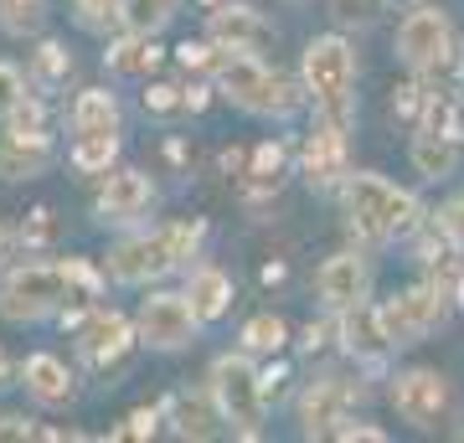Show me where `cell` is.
Listing matches in <instances>:
<instances>
[{
    "mask_svg": "<svg viewBox=\"0 0 464 443\" xmlns=\"http://www.w3.org/2000/svg\"><path fill=\"white\" fill-rule=\"evenodd\" d=\"M346 212H351V227L362 232L366 243H408V237H418L423 222H429L413 191L392 186L387 176H377V170L346 176Z\"/></svg>",
    "mask_w": 464,
    "mask_h": 443,
    "instance_id": "6da1fadb",
    "label": "cell"
},
{
    "mask_svg": "<svg viewBox=\"0 0 464 443\" xmlns=\"http://www.w3.org/2000/svg\"><path fill=\"white\" fill-rule=\"evenodd\" d=\"M212 82L217 93L232 103V109H243V114H258V119H274V114H295L304 93H299L289 78H279L274 67L258 57V52H227L217 47V63H212Z\"/></svg>",
    "mask_w": 464,
    "mask_h": 443,
    "instance_id": "7a4b0ae2",
    "label": "cell"
},
{
    "mask_svg": "<svg viewBox=\"0 0 464 443\" xmlns=\"http://www.w3.org/2000/svg\"><path fill=\"white\" fill-rule=\"evenodd\" d=\"M207 237V222L201 217H186V222H170L160 232H140V237H124V243L109 253V279L114 284H155L166 279L170 268H181L191 253Z\"/></svg>",
    "mask_w": 464,
    "mask_h": 443,
    "instance_id": "3957f363",
    "label": "cell"
},
{
    "mask_svg": "<svg viewBox=\"0 0 464 443\" xmlns=\"http://www.w3.org/2000/svg\"><path fill=\"white\" fill-rule=\"evenodd\" d=\"M304 99L315 103V119L351 130V119H356V52L346 36H315L304 47Z\"/></svg>",
    "mask_w": 464,
    "mask_h": 443,
    "instance_id": "277c9868",
    "label": "cell"
},
{
    "mask_svg": "<svg viewBox=\"0 0 464 443\" xmlns=\"http://www.w3.org/2000/svg\"><path fill=\"white\" fill-rule=\"evenodd\" d=\"M212 408L243 438H258L264 433L268 392H264V377L253 371L248 356H217L212 361Z\"/></svg>",
    "mask_w": 464,
    "mask_h": 443,
    "instance_id": "5b68a950",
    "label": "cell"
},
{
    "mask_svg": "<svg viewBox=\"0 0 464 443\" xmlns=\"http://www.w3.org/2000/svg\"><path fill=\"white\" fill-rule=\"evenodd\" d=\"M63 299H67L63 263H26V268H16L11 279L0 284V314H5L11 325H36V320H47L52 310H63Z\"/></svg>",
    "mask_w": 464,
    "mask_h": 443,
    "instance_id": "8992f818",
    "label": "cell"
},
{
    "mask_svg": "<svg viewBox=\"0 0 464 443\" xmlns=\"http://www.w3.org/2000/svg\"><path fill=\"white\" fill-rule=\"evenodd\" d=\"M377 314H382V330H387L392 351H398V345H418L423 335H433V330L449 320V294L423 279V284H413V289L392 294L387 304H377Z\"/></svg>",
    "mask_w": 464,
    "mask_h": 443,
    "instance_id": "52a82bcc",
    "label": "cell"
},
{
    "mask_svg": "<svg viewBox=\"0 0 464 443\" xmlns=\"http://www.w3.org/2000/svg\"><path fill=\"white\" fill-rule=\"evenodd\" d=\"M398 57L413 67L418 78H433L444 72L449 57H454V26L439 5H413L398 26Z\"/></svg>",
    "mask_w": 464,
    "mask_h": 443,
    "instance_id": "ba28073f",
    "label": "cell"
},
{
    "mask_svg": "<svg viewBox=\"0 0 464 443\" xmlns=\"http://www.w3.org/2000/svg\"><path fill=\"white\" fill-rule=\"evenodd\" d=\"M197 330H201V320L186 294H150L140 304V314H134V335L150 351H181V345L197 341Z\"/></svg>",
    "mask_w": 464,
    "mask_h": 443,
    "instance_id": "9c48e42d",
    "label": "cell"
},
{
    "mask_svg": "<svg viewBox=\"0 0 464 443\" xmlns=\"http://www.w3.org/2000/svg\"><path fill=\"white\" fill-rule=\"evenodd\" d=\"M392 408L408 428H439L449 412V381L433 366H408L392 377Z\"/></svg>",
    "mask_w": 464,
    "mask_h": 443,
    "instance_id": "30bf717a",
    "label": "cell"
},
{
    "mask_svg": "<svg viewBox=\"0 0 464 443\" xmlns=\"http://www.w3.org/2000/svg\"><path fill=\"white\" fill-rule=\"evenodd\" d=\"M207 42L227 47V52H264L274 42V26L264 21V11L232 0V5H217L212 16H207Z\"/></svg>",
    "mask_w": 464,
    "mask_h": 443,
    "instance_id": "8fae6325",
    "label": "cell"
},
{
    "mask_svg": "<svg viewBox=\"0 0 464 443\" xmlns=\"http://www.w3.org/2000/svg\"><path fill=\"white\" fill-rule=\"evenodd\" d=\"M315 289H320V299H325L331 314L351 310V304H362V299L372 294V263H366L362 253H335V258L320 263Z\"/></svg>",
    "mask_w": 464,
    "mask_h": 443,
    "instance_id": "7c38bea8",
    "label": "cell"
},
{
    "mask_svg": "<svg viewBox=\"0 0 464 443\" xmlns=\"http://www.w3.org/2000/svg\"><path fill=\"white\" fill-rule=\"evenodd\" d=\"M362 397V387L346 377H320L315 387H304V397H299V423H304V433L315 438V433H335V428L346 423L351 402Z\"/></svg>",
    "mask_w": 464,
    "mask_h": 443,
    "instance_id": "4fadbf2b",
    "label": "cell"
},
{
    "mask_svg": "<svg viewBox=\"0 0 464 443\" xmlns=\"http://www.w3.org/2000/svg\"><path fill=\"white\" fill-rule=\"evenodd\" d=\"M299 165H304V181L320 186V191L341 186V181L351 176V170H346V130H341V124H325V119H315V130H310V140H304V155H299Z\"/></svg>",
    "mask_w": 464,
    "mask_h": 443,
    "instance_id": "5bb4252c",
    "label": "cell"
},
{
    "mask_svg": "<svg viewBox=\"0 0 464 443\" xmlns=\"http://www.w3.org/2000/svg\"><path fill=\"white\" fill-rule=\"evenodd\" d=\"M140 341L134 335V325L124 320V314L114 310H93V320L83 325V335H78V351H83V361L93 366V371H103V366L124 361V351Z\"/></svg>",
    "mask_w": 464,
    "mask_h": 443,
    "instance_id": "9a60e30c",
    "label": "cell"
},
{
    "mask_svg": "<svg viewBox=\"0 0 464 443\" xmlns=\"http://www.w3.org/2000/svg\"><path fill=\"white\" fill-rule=\"evenodd\" d=\"M335 335H341V345H346L356 361H387V351H392V341H387V330H382V314L377 304H351V310H341V325H335Z\"/></svg>",
    "mask_w": 464,
    "mask_h": 443,
    "instance_id": "2e32d148",
    "label": "cell"
},
{
    "mask_svg": "<svg viewBox=\"0 0 464 443\" xmlns=\"http://www.w3.org/2000/svg\"><path fill=\"white\" fill-rule=\"evenodd\" d=\"M155 201V186H150L145 170H114L109 186L99 191V217L103 222H140Z\"/></svg>",
    "mask_w": 464,
    "mask_h": 443,
    "instance_id": "e0dca14e",
    "label": "cell"
},
{
    "mask_svg": "<svg viewBox=\"0 0 464 443\" xmlns=\"http://www.w3.org/2000/svg\"><path fill=\"white\" fill-rule=\"evenodd\" d=\"M408 155H413V170L423 181H449V176L459 170V140H449V134H439V130H423V124H418Z\"/></svg>",
    "mask_w": 464,
    "mask_h": 443,
    "instance_id": "ac0fdd59",
    "label": "cell"
},
{
    "mask_svg": "<svg viewBox=\"0 0 464 443\" xmlns=\"http://www.w3.org/2000/svg\"><path fill=\"white\" fill-rule=\"evenodd\" d=\"M186 299H191V310H197L201 325H212L232 304V279L222 268H212V263H201V268H191V279H186Z\"/></svg>",
    "mask_w": 464,
    "mask_h": 443,
    "instance_id": "d6986e66",
    "label": "cell"
},
{
    "mask_svg": "<svg viewBox=\"0 0 464 443\" xmlns=\"http://www.w3.org/2000/svg\"><path fill=\"white\" fill-rule=\"evenodd\" d=\"M47 134H5V145H0V176L5 181H32L47 170Z\"/></svg>",
    "mask_w": 464,
    "mask_h": 443,
    "instance_id": "ffe728a7",
    "label": "cell"
},
{
    "mask_svg": "<svg viewBox=\"0 0 464 443\" xmlns=\"http://www.w3.org/2000/svg\"><path fill=\"white\" fill-rule=\"evenodd\" d=\"M21 377H26V392H32L42 408H63V402H72V377H67V366L57 361V356H32Z\"/></svg>",
    "mask_w": 464,
    "mask_h": 443,
    "instance_id": "44dd1931",
    "label": "cell"
},
{
    "mask_svg": "<svg viewBox=\"0 0 464 443\" xmlns=\"http://www.w3.org/2000/svg\"><path fill=\"white\" fill-rule=\"evenodd\" d=\"M72 134H119V99L109 88H83L72 103Z\"/></svg>",
    "mask_w": 464,
    "mask_h": 443,
    "instance_id": "7402d4cb",
    "label": "cell"
},
{
    "mask_svg": "<svg viewBox=\"0 0 464 443\" xmlns=\"http://www.w3.org/2000/svg\"><path fill=\"white\" fill-rule=\"evenodd\" d=\"M103 63H109V72H119V78H134V72H150V67L160 63V47H155V36L130 32L103 52Z\"/></svg>",
    "mask_w": 464,
    "mask_h": 443,
    "instance_id": "603a6c76",
    "label": "cell"
},
{
    "mask_svg": "<svg viewBox=\"0 0 464 443\" xmlns=\"http://www.w3.org/2000/svg\"><path fill=\"white\" fill-rule=\"evenodd\" d=\"M114 160H119V134H78V145H72V170L103 176Z\"/></svg>",
    "mask_w": 464,
    "mask_h": 443,
    "instance_id": "cb8c5ba5",
    "label": "cell"
},
{
    "mask_svg": "<svg viewBox=\"0 0 464 443\" xmlns=\"http://www.w3.org/2000/svg\"><path fill=\"white\" fill-rule=\"evenodd\" d=\"M181 0H124V32H140V36H155L166 32L170 16H176Z\"/></svg>",
    "mask_w": 464,
    "mask_h": 443,
    "instance_id": "d4e9b609",
    "label": "cell"
},
{
    "mask_svg": "<svg viewBox=\"0 0 464 443\" xmlns=\"http://www.w3.org/2000/svg\"><path fill=\"white\" fill-rule=\"evenodd\" d=\"M284 181V145L268 140V145L253 149V170H248V197H264V191H279Z\"/></svg>",
    "mask_w": 464,
    "mask_h": 443,
    "instance_id": "484cf974",
    "label": "cell"
},
{
    "mask_svg": "<svg viewBox=\"0 0 464 443\" xmlns=\"http://www.w3.org/2000/svg\"><path fill=\"white\" fill-rule=\"evenodd\" d=\"M284 341H289V325L279 314H253L243 325V351L248 356H274V351H284Z\"/></svg>",
    "mask_w": 464,
    "mask_h": 443,
    "instance_id": "4316f807",
    "label": "cell"
},
{
    "mask_svg": "<svg viewBox=\"0 0 464 443\" xmlns=\"http://www.w3.org/2000/svg\"><path fill=\"white\" fill-rule=\"evenodd\" d=\"M78 26L99 36L124 26V0H78Z\"/></svg>",
    "mask_w": 464,
    "mask_h": 443,
    "instance_id": "83f0119b",
    "label": "cell"
},
{
    "mask_svg": "<svg viewBox=\"0 0 464 443\" xmlns=\"http://www.w3.org/2000/svg\"><path fill=\"white\" fill-rule=\"evenodd\" d=\"M0 26L11 36H26L42 26V0H0Z\"/></svg>",
    "mask_w": 464,
    "mask_h": 443,
    "instance_id": "f1b7e54d",
    "label": "cell"
},
{
    "mask_svg": "<svg viewBox=\"0 0 464 443\" xmlns=\"http://www.w3.org/2000/svg\"><path fill=\"white\" fill-rule=\"evenodd\" d=\"M212 412H207V402H186L181 397V402H176V433H181V438H207V433H212Z\"/></svg>",
    "mask_w": 464,
    "mask_h": 443,
    "instance_id": "f546056e",
    "label": "cell"
},
{
    "mask_svg": "<svg viewBox=\"0 0 464 443\" xmlns=\"http://www.w3.org/2000/svg\"><path fill=\"white\" fill-rule=\"evenodd\" d=\"M67 72H72L67 47H63V42H42V52H36V78H42V82H63Z\"/></svg>",
    "mask_w": 464,
    "mask_h": 443,
    "instance_id": "4dcf8cb0",
    "label": "cell"
},
{
    "mask_svg": "<svg viewBox=\"0 0 464 443\" xmlns=\"http://www.w3.org/2000/svg\"><path fill=\"white\" fill-rule=\"evenodd\" d=\"M21 99H26V78H21V67L16 63H0V119L11 114Z\"/></svg>",
    "mask_w": 464,
    "mask_h": 443,
    "instance_id": "1f68e13d",
    "label": "cell"
},
{
    "mask_svg": "<svg viewBox=\"0 0 464 443\" xmlns=\"http://www.w3.org/2000/svg\"><path fill=\"white\" fill-rule=\"evenodd\" d=\"M5 124H11V134H42V103L36 99H21L11 114H5Z\"/></svg>",
    "mask_w": 464,
    "mask_h": 443,
    "instance_id": "d6a6232c",
    "label": "cell"
},
{
    "mask_svg": "<svg viewBox=\"0 0 464 443\" xmlns=\"http://www.w3.org/2000/svg\"><path fill=\"white\" fill-rule=\"evenodd\" d=\"M439 232H444L454 247H464V197H454L444 212H439Z\"/></svg>",
    "mask_w": 464,
    "mask_h": 443,
    "instance_id": "836d02e7",
    "label": "cell"
},
{
    "mask_svg": "<svg viewBox=\"0 0 464 443\" xmlns=\"http://www.w3.org/2000/svg\"><path fill=\"white\" fill-rule=\"evenodd\" d=\"M392 114H402V119L423 114V82H402L398 93H392Z\"/></svg>",
    "mask_w": 464,
    "mask_h": 443,
    "instance_id": "e575fe53",
    "label": "cell"
},
{
    "mask_svg": "<svg viewBox=\"0 0 464 443\" xmlns=\"http://www.w3.org/2000/svg\"><path fill=\"white\" fill-rule=\"evenodd\" d=\"M176 57H181V67H207V72H212L217 47H212V42H181V47H176Z\"/></svg>",
    "mask_w": 464,
    "mask_h": 443,
    "instance_id": "d590c367",
    "label": "cell"
},
{
    "mask_svg": "<svg viewBox=\"0 0 464 443\" xmlns=\"http://www.w3.org/2000/svg\"><path fill=\"white\" fill-rule=\"evenodd\" d=\"M181 103V88H170V82H155V88H145V109H155V114H170Z\"/></svg>",
    "mask_w": 464,
    "mask_h": 443,
    "instance_id": "8d00e7d4",
    "label": "cell"
},
{
    "mask_svg": "<svg viewBox=\"0 0 464 443\" xmlns=\"http://www.w3.org/2000/svg\"><path fill=\"white\" fill-rule=\"evenodd\" d=\"M36 428L26 423V418H16V412H0V443H21V438H32Z\"/></svg>",
    "mask_w": 464,
    "mask_h": 443,
    "instance_id": "74e56055",
    "label": "cell"
},
{
    "mask_svg": "<svg viewBox=\"0 0 464 443\" xmlns=\"http://www.w3.org/2000/svg\"><path fill=\"white\" fill-rule=\"evenodd\" d=\"M335 438H346V443H387V433H382V428H372V423H341L335 428Z\"/></svg>",
    "mask_w": 464,
    "mask_h": 443,
    "instance_id": "f35d334b",
    "label": "cell"
},
{
    "mask_svg": "<svg viewBox=\"0 0 464 443\" xmlns=\"http://www.w3.org/2000/svg\"><path fill=\"white\" fill-rule=\"evenodd\" d=\"M155 423H160V412H150V408L130 412V428H124V438H150V433H155Z\"/></svg>",
    "mask_w": 464,
    "mask_h": 443,
    "instance_id": "ab89813d",
    "label": "cell"
},
{
    "mask_svg": "<svg viewBox=\"0 0 464 443\" xmlns=\"http://www.w3.org/2000/svg\"><path fill=\"white\" fill-rule=\"evenodd\" d=\"M21 237H26V243H47V237H52V212H47V207L32 212V222L21 227Z\"/></svg>",
    "mask_w": 464,
    "mask_h": 443,
    "instance_id": "60d3db41",
    "label": "cell"
},
{
    "mask_svg": "<svg viewBox=\"0 0 464 443\" xmlns=\"http://www.w3.org/2000/svg\"><path fill=\"white\" fill-rule=\"evenodd\" d=\"M181 103H186V109H197V114H201V109L212 103V88H181Z\"/></svg>",
    "mask_w": 464,
    "mask_h": 443,
    "instance_id": "b9f144b4",
    "label": "cell"
},
{
    "mask_svg": "<svg viewBox=\"0 0 464 443\" xmlns=\"http://www.w3.org/2000/svg\"><path fill=\"white\" fill-rule=\"evenodd\" d=\"M325 335H331V325H310V330H304V345H310V351H320V345H325Z\"/></svg>",
    "mask_w": 464,
    "mask_h": 443,
    "instance_id": "7bdbcfd3",
    "label": "cell"
},
{
    "mask_svg": "<svg viewBox=\"0 0 464 443\" xmlns=\"http://www.w3.org/2000/svg\"><path fill=\"white\" fill-rule=\"evenodd\" d=\"M11 381V361H5V351H0V387Z\"/></svg>",
    "mask_w": 464,
    "mask_h": 443,
    "instance_id": "ee69618b",
    "label": "cell"
},
{
    "mask_svg": "<svg viewBox=\"0 0 464 443\" xmlns=\"http://www.w3.org/2000/svg\"><path fill=\"white\" fill-rule=\"evenodd\" d=\"M207 5H217V0H207Z\"/></svg>",
    "mask_w": 464,
    "mask_h": 443,
    "instance_id": "f6af8a7d",
    "label": "cell"
}]
</instances>
